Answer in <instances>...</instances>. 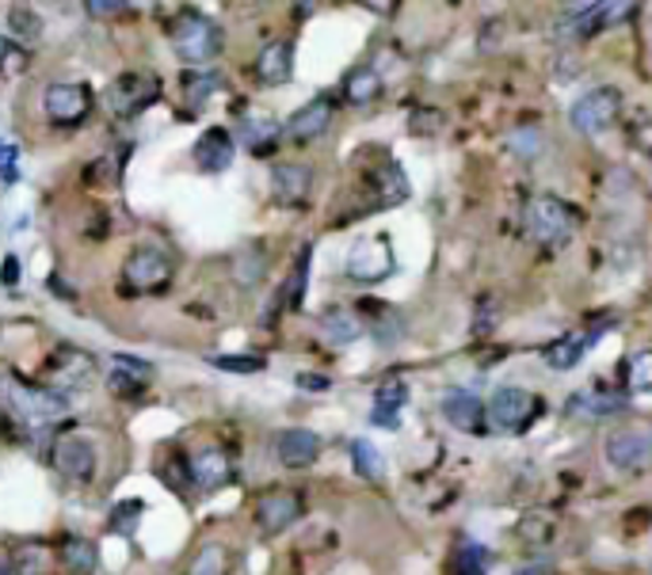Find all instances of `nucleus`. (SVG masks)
I'll use <instances>...</instances> for the list:
<instances>
[{"mask_svg": "<svg viewBox=\"0 0 652 575\" xmlns=\"http://www.w3.org/2000/svg\"><path fill=\"white\" fill-rule=\"evenodd\" d=\"M168 38H173L176 58L188 61V65H206V61H214L225 50V31L217 27L211 15L191 12V8L168 23Z\"/></svg>", "mask_w": 652, "mask_h": 575, "instance_id": "nucleus-1", "label": "nucleus"}, {"mask_svg": "<svg viewBox=\"0 0 652 575\" xmlns=\"http://www.w3.org/2000/svg\"><path fill=\"white\" fill-rule=\"evenodd\" d=\"M580 214L557 194H538L526 206V232L531 240H538L542 248H565L572 237H577Z\"/></svg>", "mask_w": 652, "mask_h": 575, "instance_id": "nucleus-2", "label": "nucleus"}, {"mask_svg": "<svg viewBox=\"0 0 652 575\" xmlns=\"http://www.w3.org/2000/svg\"><path fill=\"white\" fill-rule=\"evenodd\" d=\"M176 278V263L161 248H134L122 263V294L145 298V294H165Z\"/></svg>", "mask_w": 652, "mask_h": 575, "instance_id": "nucleus-3", "label": "nucleus"}, {"mask_svg": "<svg viewBox=\"0 0 652 575\" xmlns=\"http://www.w3.org/2000/svg\"><path fill=\"white\" fill-rule=\"evenodd\" d=\"M161 99V76L157 73H142V69H130L119 73L104 92V104L115 119H138L145 107H153Z\"/></svg>", "mask_w": 652, "mask_h": 575, "instance_id": "nucleus-4", "label": "nucleus"}, {"mask_svg": "<svg viewBox=\"0 0 652 575\" xmlns=\"http://www.w3.org/2000/svg\"><path fill=\"white\" fill-rule=\"evenodd\" d=\"M8 408L27 423H54V419L69 416V396L50 385H27L20 378L8 382Z\"/></svg>", "mask_w": 652, "mask_h": 575, "instance_id": "nucleus-5", "label": "nucleus"}, {"mask_svg": "<svg viewBox=\"0 0 652 575\" xmlns=\"http://www.w3.org/2000/svg\"><path fill=\"white\" fill-rule=\"evenodd\" d=\"M92 107H96V96L81 81H54L43 92V111L54 127H81L92 115Z\"/></svg>", "mask_w": 652, "mask_h": 575, "instance_id": "nucleus-6", "label": "nucleus"}, {"mask_svg": "<svg viewBox=\"0 0 652 575\" xmlns=\"http://www.w3.org/2000/svg\"><path fill=\"white\" fill-rule=\"evenodd\" d=\"M538 411H542V400L519 385H500L493 393V400H488V419H493L500 431H511V434L531 431Z\"/></svg>", "mask_w": 652, "mask_h": 575, "instance_id": "nucleus-7", "label": "nucleus"}, {"mask_svg": "<svg viewBox=\"0 0 652 575\" xmlns=\"http://www.w3.org/2000/svg\"><path fill=\"white\" fill-rule=\"evenodd\" d=\"M347 278L355 283H386V278L398 271V260H393V248L386 237H359L352 244L344 260Z\"/></svg>", "mask_w": 652, "mask_h": 575, "instance_id": "nucleus-8", "label": "nucleus"}, {"mask_svg": "<svg viewBox=\"0 0 652 575\" xmlns=\"http://www.w3.org/2000/svg\"><path fill=\"white\" fill-rule=\"evenodd\" d=\"M623 115V92L603 84V88H592L572 104L569 119L580 134H603V130L615 127V119Z\"/></svg>", "mask_w": 652, "mask_h": 575, "instance_id": "nucleus-9", "label": "nucleus"}, {"mask_svg": "<svg viewBox=\"0 0 652 575\" xmlns=\"http://www.w3.org/2000/svg\"><path fill=\"white\" fill-rule=\"evenodd\" d=\"M630 12L633 4H572L565 8L561 23H557V38H588L610 23L626 20Z\"/></svg>", "mask_w": 652, "mask_h": 575, "instance_id": "nucleus-10", "label": "nucleus"}, {"mask_svg": "<svg viewBox=\"0 0 652 575\" xmlns=\"http://www.w3.org/2000/svg\"><path fill=\"white\" fill-rule=\"evenodd\" d=\"M46 378H50V388L58 393H69V388H88L92 378H96V359L81 347H58L50 355V367H46Z\"/></svg>", "mask_w": 652, "mask_h": 575, "instance_id": "nucleus-11", "label": "nucleus"}, {"mask_svg": "<svg viewBox=\"0 0 652 575\" xmlns=\"http://www.w3.org/2000/svg\"><path fill=\"white\" fill-rule=\"evenodd\" d=\"M301 511H306V500H301V492H291V488H275V492L260 495V503H256V526H260L263 534H283L286 526L298 523Z\"/></svg>", "mask_w": 652, "mask_h": 575, "instance_id": "nucleus-12", "label": "nucleus"}, {"mask_svg": "<svg viewBox=\"0 0 652 575\" xmlns=\"http://www.w3.org/2000/svg\"><path fill=\"white\" fill-rule=\"evenodd\" d=\"M603 454H607V465L618 472H638L645 469L652 462V434L645 431H615L607 434V446H603Z\"/></svg>", "mask_w": 652, "mask_h": 575, "instance_id": "nucleus-13", "label": "nucleus"}, {"mask_svg": "<svg viewBox=\"0 0 652 575\" xmlns=\"http://www.w3.org/2000/svg\"><path fill=\"white\" fill-rule=\"evenodd\" d=\"M439 411L454 431L462 434H485V416L488 408L470 393V388H447L439 400Z\"/></svg>", "mask_w": 652, "mask_h": 575, "instance_id": "nucleus-14", "label": "nucleus"}, {"mask_svg": "<svg viewBox=\"0 0 652 575\" xmlns=\"http://www.w3.org/2000/svg\"><path fill=\"white\" fill-rule=\"evenodd\" d=\"M150 385H153L150 362L134 359V355H115L111 370H107V388H111L115 396H122V400H138Z\"/></svg>", "mask_w": 652, "mask_h": 575, "instance_id": "nucleus-15", "label": "nucleus"}, {"mask_svg": "<svg viewBox=\"0 0 652 575\" xmlns=\"http://www.w3.org/2000/svg\"><path fill=\"white\" fill-rule=\"evenodd\" d=\"M275 457L286 469H309L321 457V434L306 427H286L275 434Z\"/></svg>", "mask_w": 652, "mask_h": 575, "instance_id": "nucleus-16", "label": "nucleus"}, {"mask_svg": "<svg viewBox=\"0 0 652 575\" xmlns=\"http://www.w3.org/2000/svg\"><path fill=\"white\" fill-rule=\"evenodd\" d=\"M54 469L69 480H88L96 472V450L81 434H66L54 442Z\"/></svg>", "mask_w": 652, "mask_h": 575, "instance_id": "nucleus-17", "label": "nucleus"}, {"mask_svg": "<svg viewBox=\"0 0 652 575\" xmlns=\"http://www.w3.org/2000/svg\"><path fill=\"white\" fill-rule=\"evenodd\" d=\"M618 411H626V396L618 393V388L588 385L569 396V416L577 419H607V416H618Z\"/></svg>", "mask_w": 652, "mask_h": 575, "instance_id": "nucleus-18", "label": "nucleus"}, {"mask_svg": "<svg viewBox=\"0 0 652 575\" xmlns=\"http://www.w3.org/2000/svg\"><path fill=\"white\" fill-rule=\"evenodd\" d=\"M191 484L203 488V492H217L233 480V457L222 446H206L191 457Z\"/></svg>", "mask_w": 652, "mask_h": 575, "instance_id": "nucleus-19", "label": "nucleus"}, {"mask_svg": "<svg viewBox=\"0 0 652 575\" xmlns=\"http://www.w3.org/2000/svg\"><path fill=\"white\" fill-rule=\"evenodd\" d=\"M191 157H195V165L203 168V172H225V168L233 165V157H237V145H233V134H229V130L211 127V130H206V134L195 142Z\"/></svg>", "mask_w": 652, "mask_h": 575, "instance_id": "nucleus-20", "label": "nucleus"}, {"mask_svg": "<svg viewBox=\"0 0 652 575\" xmlns=\"http://www.w3.org/2000/svg\"><path fill=\"white\" fill-rule=\"evenodd\" d=\"M291 76H294V46L286 43V38H275V43L263 46L260 58H256V81L278 88V84H286Z\"/></svg>", "mask_w": 652, "mask_h": 575, "instance_id": "nucleus-21", "label": "nucleus"}, {"mask_svg": "<svg viewBox=\"0 0 652 575\" xmlns=\"http://www.w3.org/2000/svg\"><path fill=\"white\" fill-rule=\"evenodd\" d=\"M240 145H245L252 157H268L271 149L278 145V134H283V127H278L271 115H260V111H248L240 115Z\"/></svg>", "mask_w": 652, "mask_h": 575, "instance_id": "nucleus-22", "label": "nucleus"}, {"mask_svg": "<svg viewBox=\"0 0 652 575\" xmlns=\"http://www.w3.org/2000/svg\"><path fill=\"white\" fill-rule=\"evenodd\" d=\"M271 191L283 206H298L313 191V172L306 165H275L271 168Z\"/></svg>", "mask_w": 652, "mask_h": 575, "instance_id": "nucleus-23", "label": "nucleus"}, {"mask_svg": "<svg viewBox=\"0 0 652 575\" xmlns=\"http://www.w3.org/2000/svg\"><path fill=\"white\" fill-rule=\"evenodd\" d=\"M332 122V104L329 99H313V104L298 107V111L286 119V134L294 137V142H313V137H321L324 130H329Z\"/></svg>", "mask_w": 652, "mask_h": 575, "instance_id": "nucleus-24", "label": "nucleus"}, {"mask_svg": "<svg viewBox=\"0 0 652 575\" xmlns=\"http://www.w3.org/2000/svg\"><path fill=\"white\" fill-rule=\"evenodd\" d=\"M408 404V382H401V378H390V382H382L375 388V411H370V423L378 427H398L401 423V408Z\"/></svg>", "mask_w": 652, "mask_h": 575, "instance_id": "nucleus-25", "label": "nucleus"}, {"mask_svg": "<svg viewBox=\"0 0 652 575\" xmlns=\"http://www.w3.org/2000/svg\"><path fill=\"white\" fill-rule=\"evenodd\" d=\"M58 561H61V568H66L69 575H96L99 572V549L92 546L88 538H76V534H69V538H61Z\"/></svg>", "mask_w": 652, "mask_h": 575, "instance_id": "nucleus-26", "label": "nucleus"}, {"mask_svg": "<svg viewBox=\"0 0 652 575\" xmlns=\"http://www.w3.org/2000/svg\"><path fill=\"white\" fill-rule=\"evenodd\" d=\"M592 344H595V332H592V336H584V332H569V336L554 339V344H549L542 355H546V362L554 370H572L580 359H584V351Z\"/></svg>", "mask_w": 652, "mask_h": 575, "instance_id": "nucleus-27", "label": "nucleus"}, {"mask_svg": "<svg viewBox=\"0 0 652 575\" xmlns=\"http://www.w3.org/2000/svg\"><path fill=\"white\" fill-rule=\"evenodd\" d=\"M54 568H58V553L50 546H43V541H27L12 556L15 575H54Z\"/></svg>", "mask_w": 652, "mask_h": 575, "instance_id": "nucleus-28", "label": "nucleus"}, {"mask_svg": "<svg viewBox=\"0 0 652 575\" xmlns=\"http://www.w3.org/2000/svg\"><path fill=\"white\" fill-rule=\"evenodd\" d=\"M321 332H324V339H332L336 347H347L363 336V321L352 313V309H329V313L321 316Z\"/></svg>", "mask_w": 652, "mask_h": 575, "instance_id": "nucleus-29", "label": "nucleus"}, {"mask_svg": "<svg viewBox=\"0 0 652 575\" xmlns=\"http://www.w3.org/2000/svg\"><path fill=\"white\" fill-rule=\"evenodd\" d=\"M375 191H378V206H398V202L408 199V180L405 172H401V165H393V160H386V165H378L375 172Z\"/></svg>", "mask_w": 652, "mask_h": 575, "instance_id": "nucleus-30", "label": "nucleus"}, {"mask_svg": "<svg viewBox=\"0 0 652 575\" xmlns=\"http://www.w3.org/2000/svg\"><path fill=\"white\" fill-rule=\"evenodd\" d=\"M344 96L347 104L355 107L375 104V99L382 96V76H378V69H352V73L344 76Z\"/></svg>", "mask_w": 652, "mask_h": 575, "instance_id": "nucleus-31", "label": "nucleus"}, {"mask_svg": "<svg viewBox=\"0 0 652 575\" xmlns=\"http://www.w3.org/2000/svg\"><path fill=\"white\" fill-rule=\"evenodd\" d=\"M263 271H268V255H263L260 244H248L233 255V275H237L240 286H256L263 278Z\"/></svg>", "mask_w": 652, "mask_h": 575, "instance_id": "nucleus-32", "label": "nucleus"}, {"mask_svg": "<svg viewBox=\"0 0 652 575\" xmlns=\"http://www.w3.org/2000/svg\"><path fill=\"white\" fill-rule=\"evenodd\" d=\"M217 88H222V73H217V69H203V73H183V96H188L191 107H203Z\"/></svg>", "mask_w": 652, "mask_h": 575, "instance_id": "nucleus-33", "label": "nucleus"}, {"mask_svg": "<svg viewBox=\"0 0 652 575\" xmlns=\"http://www.w3.org/2000/svg\"><path fill=\"white\" fill-rule=\"evenodd\" d=\"M352 462H355V469H359L367 480H382L386 477V462H382V454H378L375 442L352 439Z\"/></svg>", "mask_w": 652, "mask_h": 575, "instance_id": "nucleus-34", "label": "nucleus"}, {"mask_svg": "<svg viewBox=\"0 0 652 575\" xmlns=\"http://www.w3.org/2000/svg\"><path fill=\"white\" fill-rule=\"evenodd\" d=\"M8 27H12V35L27 46L43 38V20H38V12H31V8H23V4L8 8Z\"/></svg>", "mask_w": 652, "mask_h": 575, "instance_id": "nucleus-35", "label": "nucleus"}, {"mask_svg": "<svg viewBox=\"0 0 652 575\" xmlns=\"http://www.w3.org/2000/svg\"><path fill=\"white\" fill-rule=\"evenodd\" d=\"M188 575H229V549L217 546V541L214 546H203L195 561H191Z\"/></svg>", "mask_w": 652, "mask_h": 575, "instance_id": "nucleus-36", "label": "nucleus"}, {"mask_svg": "<svg viewBox=\"0 0 652 575\" xmlns=\"http://www.w3.org/2000/svg\"><path fill=\"white\" fill-rule=\"evenodd\" d=\"M519 538L531 541V546H549V541L557 538V523L554 515H526L523 523H519Z\"/></svg>", "mask_w": 652, "mask_h": 575, "instance_id": "nucleus-37", "label": "nucleus"}, {"mask_svg": "<svg viewBox=\"0 0 652 575\" xmlns=\"http://www.w3.org/2000/svg\"><path fill=\"white\" fill-rule=\"evenodd\" d=\"M542 145H546V137H542L538 127H519L508 134V149L515 153L519 160H534L542 153Z\"/></svg>", "mask_w": 652, "mask_h": 575, "instance_id": "nucleus-38", "label": "nucleus"}, {"mask_svg": "<svg viewBox=\"0 0 652 575\" xmlns=\"http://www.w3.org/2000/svg\"><path fill=\"white\" fill-rule=\"evenodd\" d=\"M485 572H488V553L477 541H470V546H462L454 553V575H485Z\"/></svg>", "mask_w": 652, "mask_h": 575, "instance_id": "nucleus-39", "label": "nucleus"}, {"mask_svg": "<svg viewBox=\"0 0 652 575\" xmlns=\"http://www.w3.org/2000/svg\"><path fill=\"white\" fill-rule=\"evenodd\" d=\"M206 362L217 370H225V374H260L263 370L260 355H211Z\"/></svg>", "mask_w": 652, "mask_h": 575, "instance_id": "nucleus-40", "label": "nucleus"}, {"mask_svg": "<svg viewBox=\"0 0 652 575\" xmlns=\"http://www.w3.org/2000/svg\"><path fill=\"white\" fill-rule=\"evenodd\" d=\"M626 382L633 393H652V351H638L626 367Z\"/></svg>", "mask_w": 652, "mask_h": 575, "instance_id": "nucleus-41", "label": "nucleus"}, {"mask_svg": "<svg viewBox=\"0 0 652 575\" xmlns=\"http://www.w3.org/2000/svg\"><path fill=\"white\" fill-rule=\"evenodd\" d=\"M23 65H27V50H23L20 43H12V38L0 35V69H4L8 76H15Z\"/></svg>", "mask_w": 652, "mask_h": 575, "instance_id": "nucleus-42", "label": "nucleus"}, {"mask_svg": "<svg viewBox=\"0 0 652 575\" xmlns=\"http://www.w3.org/2000/svg\"><path fill=\"white\" fill-rule=\"evenodd\" d=\"M138 518H142V500L122 503V507H115V515H111V530L115 534H134Z\"/></svg>", "mask_w": 652, "mask_h": 575, "instance_id": "nucleus-43", "label": "nucleus"}, {"mask_svg": "<svg viewBox=\"0 0 652 575\" xmlns=\"http://www.w3.org/2000/svg\"><path fill=\"white\" fill-rule=\"evenodd\" d=\"M306 278H309V244L301 248L298 267H294V278H291V306H294V309H298L301 298H306Z\"/></svg>", "mask_w": 652, "mask_h": 575, "instance_id": "nucleus-44", "label": "nucleus"}, {"mask_svg": "<svg viewBox=\"0 0 652 575\" xmlns=\"http://www.w3.org/2000/svg\"><path fill=\"white\" fill-rule=\"evenodd\" d=\"M0 180L4 183L20 180V149L12 142H0Z\"/></svg>", "mask_w": 652, "mask_h": 575, "instance_id": "nucleus-45", "label": "nucleus"}, {"mask_svg": "<svg viewBox=\"0 0 652 575\" xmlns=\"http://www.w3.org/2000/svg\"><path fill=\"white\" fill-rule=\"evenodd\" d=\"M493 324H496V301L493 298H481L477 301V321H473V332H477V336H485Z\"/></svg>", "mask_w": 652, "mask_h": 575, "instance_id": "nucleus-46", "label": "nucleus"}, {"mask_svg": "<svg viewBox=\"0 0 652 575\" xmlns=\"http://www.w3.org/2000/svg\"><path fill=\"white\" fill-rule=\"evenodd\" d=\"M408 127H413L416 134L428 137V134H435V130L442 127V115L439 111H420V115H413V119H408Z\"/></svg>", "mask_w": 652, "mask_h": 575, "instance_id": "nucleus-47", "label": "nucleus"}, {"mask_svg": "<svg viewBox=\"0 0 652 575\" xmlns=\"http://www.w3.org/2000/svg\"><path fill=\"white\" fill-rule=\"evenodd\" d=\"M84 12L96 15V20H107V15L127 12V4H115V0H88V4H84Z\"/></svg>", "mask_w": 652, "mask_h": 575, "instance_id": "nucleus-48", "label": "nucleus"}, {"mask_svg": "<svg viewBox=\"0 0 652 575\" xmlns=\"http://www.w3.org/2000/svg\"><path fill=\"white\" fill-rule=\"evenodd\" d=\"M332 382L324 374H298V388H309V393H324Z\"/></svg>", "mask_w": 652, "mask_h": 575, "instance_id": "nucleus-49", "label": "nucleus"}, {"mask_svg": "<svg viewBox=\"0 0 652 575\" xmlns=\"http://www.w3.org/2000/svg\"><path fill=\"white\" fill-rule=\"evenodd\" d=\"M0 278H4V286H15V278H20V263H15V255H8L4 260V275Z\"/></svg>", "mask_w": 652, "mask_h": 575, "instance_id": "nucleus-50", "label": "nucleus"}, {"mask_svg": "<svg viewBox=\"0 0 652 575\" xmlns=\"http://www.w3.org/2000/svg\"><path fill=\"white\" fill-rule=\"evenodd\" d=\"M515 575H549V564L534 561V564H526V568H519Z\"/></svg>", "mask_w": 652, "mask_h": 575, "instance_id": "nucleus-51", "label": "nucleus"}, {"mask_svg": "<svg viewBox=\"0 0 652 575\" xmlns=\"http://www.w3.org/2000/svg\"><path fill=\"white\" fill-rule=\"evenodd\" d=\"M0 575H15L12 568H8V564H0Z\"/></svg>", "mask_w": 652, "mask_h": 575, "instance_id": "nucleus-52", "label": "nucleus"}]
</instances>
